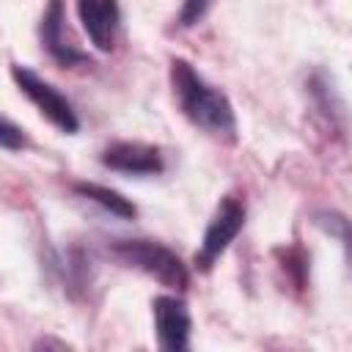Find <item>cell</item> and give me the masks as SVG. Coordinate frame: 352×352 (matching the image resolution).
Instances as JSON below:
<instances>
[{
  "label": "cell",
  "instance_id": "1",
  "mask_svg": "<svg viewBox=\"0 0 352 352\" xmlns=\"http://www.w3.org/2000/svg\"><path fill=\"white\" fill-rule=\"evenodd\" d=\"M170 85H173V96L182 113L187 116L192 126H198L201 132L217 140H228V143L236 140V116H234L228 96L212 82H206L192 69V63H187L184 58H173Z\"/></svg>",
  "mask_w": 352,
  "mask_h": 352
},
{
  "label": "cell",
  "instance_id": "2",
  "mask_svg": "<svg viewBox=\"0 0 352 352\" xmlns=\"http://www.w3.org/2000/svg\"><path fill=\"white\" fill-rule=\"evenodd\" d=\"M110 253L124 267L140 270V272H146L148 278L160 280L168 289L179 292L190 280V272H187L184 261L170 248H165L162 242H154V239H118V242L110 245Z\"/></svg>",
  "mask_w": 352,
  "mask_h": 352
},
{
  "label": "cell",
  "instance_id": "3",
  "mask_svg": "<svg viewBox=\"0 0 352 352\" xmlns=\"http://www.w3.org/2000/svg\"><path fill=\"white\" fill-rule=\"evenodd\" d=\"M11 77H14V82L19 85V91L38 107V113H41L52 126H58L60 132H69V135L80 129V121H77V113H74L72 102H69L52 82H47V80L38 77L33 69L19 66V63L11 66Z\"/></svg>",
  "mask_w": 352,
  "mask_h": 352
},
{
  "label": "cell",
  "instance_id": "4",
  "mask_svg": "<svg viewBox=\"0 0 352 352\" xmlns=\"http://www.w3.org/2000/svg\"><path fill=\"white\" fill-rule=\"evenodd\" d=\"M242 226H245V204L236 195H226L217 204V209H214V214H212V220L204 231L201 248L195 253V267L209 270L228 250V245L236 239Z\"/></svg>",
  "mask_w": 352,
  "mask_h": 352
},
{
  "label": "cell",
  "instance_id": "5",
  "mask_svg": "<svg viewBox=\"0 0 352 352\" xmlns=\"http://www.w3.org/2000/svg\"><path fill=\"white\" fill-rule=\"evenodd\" d=\"M154 308V327H157V341L168 352H182L190 346V330L192 319L182 297L173 294H160L151 302Z\"/></svg>",
  "mask_w": 352,
  "mask_h": 352
},
{
  "label": "cell",
  "instance_id": "6",
  "mask_svg": "<svg viewBox=\"0 0 352 352\" xmlns=\"http://www.w3.org/2000/svg\"><path fill=\"white\" fill-rule=\"evenodd\" d=\"M102 165L126 176H157L165 170V160L157 146L132 143V140L110 143L102 151Z\"/></svg>",
  "mask_w": 352,
  "mask_h": 352
},
{
  "label": "cell",
  "instance_id": "7",
  "mask_svg": "<svg viewBox=\"0 0 352 352\" xmlns=\"http://www.w3.org/2000/svg\"><path fill=\"white\" fill-rule=\"evenodd\" d=\"M77 16L96 50L110 52L116 47L121 25V8L116 0H77Z\"/></svg>",
  "mask_w": 352,
  "mask_h": 352
},
{
  "label": "cell",
  "instance_id": "8",
  "mask_svg": "<svg viewBox=\"0 0 352 352\" xmlns=\"http://www.w3.org/2000/svg\"><path fill=\"white\" fill-rule=\"evenodd\" d=\"M41 41H44L47 52L58 63H63V66L85 63V55L66 36V22H63V6H60V0H52L50 8L44 11V19H41Z\"/></svg>",
  "mask_w": 352,
  "mask_h": 352
},
{
  "label": "cell",
  "instance_id": "9",
  "mask_svg": "<svg viewBox=\"0 0 352 352\" xmlns=\"http://www.w3.org/2000/svg\"><path fill=\"white\" fill-rule=\"evenodd\" d=\"M74 192H80L82 198L99 204L102 209H107V212H113V214H118V217H126V220H129V217L138 214V206H135L129 198H124L118 190H110V187H104V184H96V182H77V184H74Z\"/></svg>",
  "mask_w": 352,
  "mask_h": 352
},
{
  "label": "cell",
  "instance_id": "10",
  "mask_svg": "<svg viewBox=\"0 0 352 352\" xmlns=\"http://www.w3.org/2000/svg\"><path fill=\"white\" fill-rule=\"evenodd\" d=\"M212 6H214V0H182L179 25H182V28H192V25H198V22L209 14Z\"/></svg>",
  "mask_w": 352,
  "mask_h": 352
},
{
  "label": "cell",
  "instance_id": "11",
  "mask_svg": "<svg viewBox=\"0 0 352 352\" xmlns=\"http://www.w3.org/2000/svg\"><path fill=\"white\" fill-rule=\"evenodd\" d=\"M25 143H28V140H25V132H22L14 121H8V118L0 116V148L19 151Z\"/></svg>",
  "mask_w": 352,
  "mask_h": 352
}]
</instances>
